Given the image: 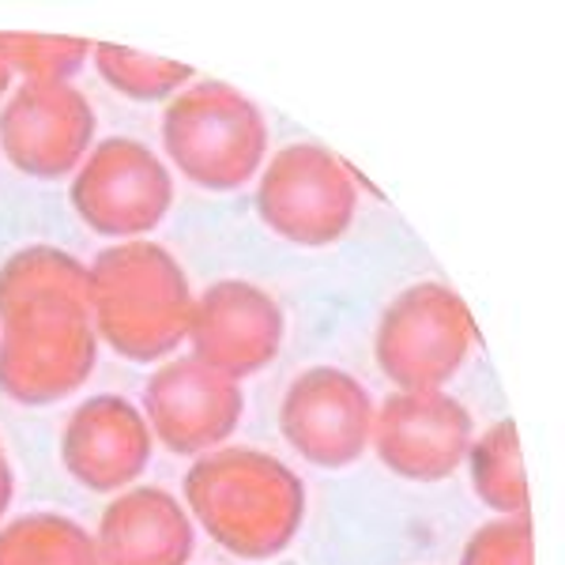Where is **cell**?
I'll return each mask as SVG.
<instances>
[{"mask_svg": "<svg viewBox=\"0 0 565 565\" xmlns=\"http://www.w3.org/2000/svg\"><path fill=\"white\" fill-rule=\"evenodd\" d=\"M185 505L226 554L268 562L302 532L306 482L271 452L223 445L189 468Z\"/></svg>", "mask_w": 565, "mask_h": 565, "instance_id": "6da1fadb", "label": "cell"}, {"mask_svg": "<svg viewBox=\"0 0 565 565\" xmlns=\"http://www.w3.org/2000/svg\"><path fill=\"white\" fill-rule=\"evenodd\" d=\"M196 295L159 242H117L90 264V324L129 362H159L189 340Z\"/></svg>", "mask_w": 565, "mask_h": 565, "instance_id": "7a4b0ae2", "label": "cell"}, {"mask_svg": "<svg viewBox=\"0 0 565 565\" xmlns=\"http://www.w3.org/2000/svg\"><path fill=\"white\" fill-rule=\"evenodd\" d=\"M162 148L185 181L212 193H234L260 174L268 125L257 103L242 90L218 79H200L167 103Z\"/></svg>", "mask_w": 565, "mask_h": 565, "instance_id": "3957f363", "label": "cell"}, {"mask_svg": "<svg viewBox=\"0 0 565 565\" xmlns=\"http://www.w3.org/2000/svg\"><path fill=\"white\" fill-rule=\"evenodd\" d=\"M471 343L476 321L457 290L445 282H415L381 313L373 354L399 392H426L457 377Z\"/></svg>", "mask_w": 565, "mask_h": 565, "instance_id": "277c9868", "label": "cell"}, {"mask_svg": "<svg viewBox=\"0 0 565 565\" xmlns=\"http://www.w3.org/2000/svg\"><path fill=\"white\" fill-rule=\"evenodd\" d=\"M359 189L348 162L321 143H290L260 170L257 215L282 242L321 249L340 242L354 223Z\"/></svg>", "mask_w": 565, "mask_h": 565, "instance_id": "5b68a950", "label": "cell"}, {"mask_svg": "<svg viewBox=\"0 0 565 565\" xmlns=\"http://www.w3.org/2000/svg\"><path fill=\"white\" fill-rule=\"evenodd\" d=\"M72 207L95 234L136 242L151 234L174 204V178L148 143L109 136L72 174Z\"/></svg>", "mask_w": 565, "mask_h": 565, "instance_id": "8992f818", "label": "cell"}, {"mask_svg": "<svg viewBox=\"0 0 565 565\" xmlns=\"http://www.w3.org/2000/svg\"><path fill=\"white\" fill-rule=\"evenodd\" d=\"M98 366V332L87 313L39 309L0 324V392L45 407L72 396Z\"/></svg>", "mask_w": 565, "mask_h": 565, "instance_id": "52a82bcc", "label": "cell"}, {"mask_svg": "<svg viewBox=\"0 0 565 565\" xmlns=\"http://www.w3.org/2000/svg\"><path fill=\"white\" fill-rule=\"evenodd\" d=\"M95 132V109L72 84H20L0 106V151L26 178L57 181L76 174Z\"/></svg>", "mask_w": 565, "mask_h": 565, "instance_id": "ba28073f", "label": "cell"}, {"mask_svg": "<svg viewBox=\"0 0 565 565\" xmlns=\"http://www.w3.org/2000/svg\"><path fill=\"white\" fill-rule=\"evenodd\" d=\"M245 415V392L234 377L204 366L193 354L170 359L143 388V418L159 445L178 457L223 449Z\"/></svg>", "mask_w": 565, "mask_h": 565, "instance_id": "9c48e42d", "label": "cell"}, {"mask_svg": "<svg viewBox=\"0 0 565 565\" xmlns=\"http://www.w3.org/2000/svg\"><path fill=\"white\" fill-rule=\"evenodd\" d=\"M476 437L468 407L441 388L392 392L373 412L370 445L392 476L407 482H441L460 468Z\"/></svg>", "mask_w": 565, "mask_h": 565, "instance_id": "30bf717a", "label": "cell"}, {"mask_svg": "<svg viewBox=\"0 0 565 565\" xmlns=\"http://www.w3.org/2000/svg\"><path fill=\"white\" fill-rule=\"evenodd\" d=\"M373 399L351 373L313 366L290 381L279 404V430L317 468H351L370 449Z\"/></svg>", "mask_w": 565, "mask_h": 565, "instance_id": "8fae6325", "label": "cell"}, {"mask_svg": "<svg viewBox=\"0 0 565 565\" xmlns=\"http://www.w3.org/2000/svg\"><path fill=\"white\" fill-rule=\"evenodd\" d=\"M193 359L242 381L260 373L282 348V309L245 279H218L193 306Z\"/></svg>", "mask_w": 565, "mask_h": 565, "instance_id": "7c38bea8", "label": "cell"}, {"mask_svg": "<svg viewBox=\"0 0 565 565\" xmlns=\"http://www.w3.org/2000/svg\"><path fill=\"white\" fill-rule=\"evenodd\" d=\"M151 426L140 407L125 396L103 392L68 415L61 434V460L79 487L95 494L132 487L151 463Z\"/></svg>", "mask_w": 565, "mask_h": 565, "instance_id": "4fadbf2b", "label": "cell"}, {"mask_svg": "<svg viewBox=\"0 0 565 565\" xmlns=\"http://www.w3.org/2000/svg\"><path fill=\"white\" fill-rule=\"evenodd\" d=\"M95 543L103 565H189L196 527L170 490L132 487L103 509Z\"/></svg>", "mask_w": 565, "mask_h": 565, "instance_id": "5bb4252c", "label": "cell"}, {"mask_svg": "<svg viewBox=\"0 0 565 565\" xmlns=\"http://www.w3.org/2000/svg\"><path fill=\"white\" fill-rule=\"evenodd\" d=\"M39 309L90 317V268L57 245H26L0 264V324Z\"/></svg>", "mask_w": 565, "mask_h": 565, "instance_id": "9a60e30c", "label": "cell"}, {"mask_svg": "<svg viewBox=\"0 0 565 565\" xmlns=\"http://www.w3.org/2000/svg\"><path fill=\"white\" fill-rule=\"evenodd\" d=\"M471 490L498 516H527V479L521 457V434L513 418H501L482 437H471L468 457Z\"/></svg>", "mask_w": 565, "mask_h": 565, "instance_id": "2e32d148", "label": "cell"}, {"mask_svg": "<svg viewBox=\"0 0 565 565\" xmlns=\"http://www.w3.org/2000/svg\"><path fill=\"white\" fill-rule=\"evenodd\" d=\"M0 565H103L84 524L61 513H26L0 527Z\"/></svg>", "mask_w": 565, "mask_h": 565, "instance_id": "e0dca14e", "label": "cell"}, {"mask_svg": "<svg viewBox=\"0 0 565 565\" xmlns=\"http://www.w3.org/2000/svg\"><path fill=\"white\" fill-rule=\"evenodd\" d=\"M90 57H95L98 76H103L117 95L136 98V103L174 98L193 84V76H196V72L189 65H181V61L151 57V53L129 50V45H114V42H95Z\"/></svg>", "mask_w": 565, "mask_h": 565, "instance_id": "ac0fdd59", "label": "cell"}, {"mask_svg": "<svg viewBox=\"0 0 565 565\" xmlns=\"http://www.w3.org/2000/svg\"><path fill=\"white\" fill-rule=\"evenodd\" d=\"M95 42L68 39V34H0V57L8 61L12 76L26 84H68L87 65Z\"/></svg>", "mask_w": 565, "mask_h": 565, "instance_id": "d6986e66", "label": "cell"}, {"mask_svg": "<svg viewBox=\"0 0 565 565\" xmlns=\"http://www.w3.org/2000/svg\"><path fill=\"white\" fill-rule=\"evenodd\" d=\"M460 565H535V540L527 516H498L463 543Z\"/></svg>", "mask_w": 565, "mask_h": 565, "instance_id": "ffe728a7", "label": "cell"}, {"mask_svg": "<svg viewBox=\"0 0 565 565\" xmlns=\"http://www.w3.org/2000/svg\"><path fill=\"white\" fill-rule=\"evenodd\" d=\"M12 494H15L12 463H8V452H4V445H0V516H4L8 505H12Z\"/></svg>", "mask_w": 565, "mask_h": 565, "instance_id": "44dd1931", "label": "cell"}, {"mask_svg": "<svg viewBox=\"0 0 565 565\" xmlns=\"http://www.w3.org/2000/svg\"><path fill=\"white\" fill-rule=\"evenodd\" d=\"M8 87H12V68H8V61L0 57V98L8 95Z\"/></svg>", "mask_w": 565, "mask_h": 565, "instance_id": "7402d4cb", "label": "cell"}]
</instances>
